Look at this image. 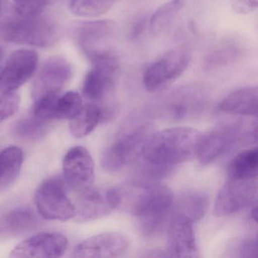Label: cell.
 Returning a JSON list of instances; mask_svg holds the SVG:
<instances>
[{
    "label": "cell",
    "mask_w": 258,
    "mask_h": 258,
    "mask_svg": "<svg viewBox=\"0 0 258 258\" xmlns=\"http://www.w3.org/2000/svg\"><path fill=\"white\" fill-rule=\"evenodd\" d=\"M202 134L190 127H173L152 133L137 156V168L152 180L166 177L196 153Z\"/></svg>",
    "instance_id": "cell-1"
},
{
    "label": "cell",
    "mask_w": 258,
    "mask_h": 258,
    "mask_svg": "<svg viewBox=\"0 0 258 258\" xmlns=\"http://www.w3.org/2000/svg\"><path fill=\"white\" fill-rule=\"evenodd\" d=\"M116 189L117 208L134 216L145 235L154 236L161 232L174 202L173 191L168 186L156 182L139 180L125 186L116 187Z\"/></svg>",
    "instance_id": "cell-2"
},
{
    "label": "cell",
    "mask_w": 258,
    "mask_h": 258,
    "mask_svg": "<svg viewBox=\"0 0 258 258\" xmlns=\"http://www.w3.org/2000/svg\"><path fill=\"white\" fill-rule=\"evenodd\" d=\"M146 117L141 118L140 114L132 116L115 140L104 151L101 163L105 171H118L137 158L145 140L152 133V124Z\"/></svg>",
    "instance_id": "cell-3"
},
{
    "label": "cell",
    "mask_w": 258,
    "mask_h": 258,
    "mask_svg": "<svg viewBox=\"0 0 258 258\" xmlns=\"http://www.w3.org/2000/svg\"><path fill=\"white\" fill-rule=\"evenodd\" d=\"M246 139L256 142V123L247 128L239 120L222 122L201 137L196 154L199 162L207 165Z\"/></svg>",
    "instance_id": "cell-4"
},
{
    "label": "cell",
    "mask_w": 258,
    "mask_h": 258,
    "mask_svg": "<svg viewBox=\"0 0 258 258\" xmlns=\"http://www.w3.org/2000/svg\"><path fill=\"white\" fill-rule=\"evenodd\" d=\"M0 36L9 43L49 48L57 41L58 31L51 21L40 15L23 16L18 13L1 29Z\"/></svg>",
    "instance_id": "cell-5"
},
{
    "label": "cell",
    "mask_w": 258,
    "mask_h": 258,
    "mask_svg": "<svg viewBox=\"0 0 258 258\" xmlns=\"http://www.w3.org/2000/svg\"><path fill=\"white\" fill-rule=\"evenodd\" d=\"M117 29V23L112 20L80 22L75 26L74 39L92 64H98L116 56L108 43Z\"/></svg>",
    "instance_id": "cell-6"
},
{
    "label": "cell",
    "mask_w": 258,
    "mask_h": 258,
    "mask_svg": "<svg viewBox=\"0 0 258 258\" xmlns=\"http://www.w3.org/2000/svg\"><path fill=\"white\" fill-rule=\"evenodd\" d=\"M34 202L39 214L46 220L66 221L76 216V208L61 178L55 176L43 181L36 191Z\"/></svg>",
    "instance_id": "cell-7"
},
{
    "label": "cell",
    "mask_w": 258,
    "mask_h": 258,
    "mask_svg": "<svg viewBox=\"0 0 258 258\" xmlns=\"http://www.w3.org/2000/svg\"><path fill=\"white\" fill-rule=\"evenodd\" d=\"M191 55L184 47L170 49L145 71L143 84L148 92L155 93L168 87L186 70Z\"/></svg>",
    "instance_id": "cell-8"
},
{
    "label": "cell",
    "mask_w": 258,
    "mask_h": 258,
    "mask_svg": "<svg viewBox=\"0 0 258 258\" xmlns=\"http://www.w3.org/2000/svg\"><path fill=\"white\" fill-rule=\"evenodd\" d=\"M119 62L94 64L87 72L83 83V94L90 103L102 108L107 120L114 118L116 108L109 102L113 90Z\"/></svg>",
    "instance_id": "cell-9"
},
{
    "label": "cell",
    "mask_w": 258,
    "mask_h": 258,
    "mask_svg": "<svg viewBox=\"0 0 258 258\" xmlns=\"http://www.w3.org/2000/svg\"><path fill=\"white\" fill-rule=\"evenodd\" d=\"M208 101V92L199 86H186L164 98L158 114L167 120L180 121L192 118L202 112Z\"/></svg>",
    "instance_id": "cell-10"
},
{
    "label": "cell",
    "mask_w": 258,
    "mask_h": 258,
    "mask_svg": "<svg viewBox=\"0 0 258 258\" xmlns=\"http://www.w3.org/2000/svg\"><path fill=\"white\" fill-rule=\"evenodd\" d=\"M73 75L70 63L61 56L51 57L46 60L32 87L34 102L59 96Z\"/></svg>",
    "instance_id": "cell-11"
},
{
    "label": "cell",
    "mask_w": 258,
    "mask_h": 258,
    "mask_svg": "<svg viewBox=\"0 0 258 258\" xmlns=\"http://www.w3.org/2000/svg\"><path fill=\"white\" fill-rule=\"evenodd\" d=\"M256 179L229 178L217 195L214 214L218 217L230 215L247 208L256 202Z\"/></svg>",
    "instance_id": "cell-12"
},
{
    "label": "cell",
    "mask_w": 258,
    "mask_h": 258,
    "mask_svg": "<svg viewBox=\"0 0 258 258\" xmlns=\"http://www.w3.org/2000/svg\"><path fill=\"white\" fill-rule=\"evenodd\" d=\"M75 218L78 221L88 222L108 215L117 209V194L115 187L102 189L87 186L79 190Z\"/></svg>",
    "instance_id": "cell-13"
},
{
    "label": "cell",
    "mask_w": 258,
    "mask_h": 258,
    "mask_svg": "<svg viewBox=\"0 0 258 258\" xmlns=\"http://www.w3.org/2000/svg\"><path fill=\"white\" fill-rule=\"evenodd\" d=\"M38 64V55L34 50L19 49L13 52L0 72V90L13 92L31 79Z\"/></svg>",
    "instance_id": "cell-14"
},
{
    "label": "cell",
    "mask_w": 258,
    "mask_h": 258,
    "mask_svg": "<svg viewBox=\"0 0 258 258\" xmlns=\"http://www.w3.org/2000/svg\"><path fill=\"white\" fill-rule=\"evenodd\" d=\"M67 238L57 232L37 234L19 243L10 253L11 257L58 258L66 253Z\"/></svg>",
    "instance_id": "cell-15"
},
{
    "label": "cell",
    "mask_w": 258,
    "mask_h": 258,
    "mask_svg": "<svg viewBox=\"0 0 258 258\" xmlns=\"http://www.w3.org/2000/svg\"><path fill=\"white\" fill-rule=\"evenodd\" d=\"M129 241L123 234L105 232L98 234L81 241L72 252L73 257H118L124 254Z\"/></svg>",
    "instance_id": "cell-16"
},
{
    "label": "cell",
    "mask_w": 258,
    "mask_h": 258,
    "mask_svg": "<svg viewBox=\"0 0 258 258\" xmlns=\"http://www.w3.org/2000/svg\"><path fill=\"white\" fill-rule=\"evenodd\" d=\"M63 173L66 183L79 191L90 186L94 177L93 160L86 148H72L63 160Z\"/></svg>",
    "instance_id": "cell-17"
},
{
    "label": "cell",
    "mask_w": 258,
    "mask_h": 258,
    "mask_svg": "<svg viewBox=\"0 0 258 258\" xmlns=\"http://www.w3.org/2000/svg\"><path fill=\"white\" fill-rule=\"evenodd\" d=\"M194 223L188 219L173 214L168 229V247L170 257H196L197 244L195 235Z\"/></svg>",
    "instance_id": "cell-18"
},
{
    "label": "cell",
    "mask_w": 258,
    "mask_h": 258,
    "mask_svg": "<svg viewBox=\"0 0 258 258\" xmlns=\"http://www.w3.org/2000/svg\"><path fill=\"white\" fill-rule=\"evenodd\" d=\"M40 226V219L29 207H15L0 214V237L2 238L25 235Z\"/></svg>",
    "instance_id": "cell-19"
},
{
    "label": "cell",
    "mask_w": 258,
    "mask_h": 258,
    "mask_svg": "<svg viewBox=\"0 0 258 258\" xmlns=\"http://www.w3.org/2000/svg\"><path fill=\"white\" fill-rule=\"evenodd\" d=\"M258 90L256 87H242L229 93L219 105V109L228 114L257 115Z\"/></svg>",
    "instance_id": "cell-20"
},
{
    "label": "cell",
    "mask_w": 258,
    "mask_h": 258,
    "mask_svg": "<svg viewBox=\"0 0 258 258\" xmlns=\"http://www.w3.org/2000/svg\"><path fill=\"white\" fill-rule=\"evenodd\" d=\"M173 204V214L182 216L195 223L206 214L209 198L203 191H185Z\"/></svg>",
    "instance_id": "cell-21"
},
{
    "label": "cell",
    "mask_w": 258,
    "mask_h": 258,
    "mask_svg": "<svg viewBox=\"0 0 258 258\" xmlns=\"http://www.w3.org/2000/svg\"><path fill=\"white\" fill-rule=\"evenodd\" d=\"M244 49L238 42L228 40L216 46L209 51L203 61L205 70L221 69L238 61L243 55Z\"/></svg>",
    "instance_id": "cell-22"
},
{
    "label": "cell",
    "mask_w": 258,
    "mask_h": 258,
    "mask_svg": "<svg viewBox=\"0 0 258 258\" xmlns=\"http://www.w3.org/2000/svg\"><path fill=\"white\" fill-rule=\"evenodd\" d=\"M23 161V151L18 146H10L0 152V190L5 189L17 179Z\"/></svg>",
    "instance_id": "cell-23"
},
{
    "label": "cell",
    "mask_w": 258,
    "mask_h": 258,
    "mask_svg": "<svg viewBox=\"0 0 258 258\" xmlns=\"http://www.w3.org/2000/svg\"><path fill=\"white\" fill-rule=\"evenodd\" d=\"M100 123H103L100 107L90 102L71 120L69 130L73 137L82 138L91 134Z\"/></svg>",
    "instance_id": "cell-24"
},
{
    "label": "cell",
    "mask_w": 258,
    "mask_h": 258,
    "mask_svg": "<svg viewBox=\"0 0 258 258\" xmlns=\"http://www.w3.org/2000/svg\"><path fill=\"white\" fill-rule=\"evenodd\" d=\"M258 169L257 148L243 151L236 155L228 168L229 178L240 179H256Z\"/></svg>",
    "instance_id": "cell-25"
},
{
    "label": "cell",
    "mask_w": 258,
    "mask_h": 258,
    "mask_svg": "<svg viewBox=\"0 0 258 258\" xmlns=\"http://www.w3.org/2000/svg\"><path fill=\"white\" fill-rule=\"evenodd\" d=\"M185 0H169L160 7L149 21V30L152 36H158L164 32L180 13Z\"/></svg>",
    "instance_id": "cell-26"
},
{
    "label": "cell",
    "mask_w": 258,
    "mask_h": 258,
    "mask_svg": "<svg viewBox=\"0 0 258 258\" xmlns=\"http://www.w3.org/2000/svg\"><path fill=\"white\" fill-rule=\"evenodd\" d=\"M51 122L39 118L31 113L18 121L15 126V132L18 137L24 140H37L44 137Z\"/></svg>",
    "instance_id": "cell-27"
},
{
    "label": "cell",
    "mask_w": 258,
    "mask_h": 258,
    "mask_svg": "<svg viewBox=\"0 0 258 258\" xmlns=\"http://www.w3.org/2000/svg\"><path fill=\"white\" fill-rule=\"evenodd\" d=\"M83 100L79 93L69 91L58 96L54 103L52 117L55 119L72 120L82 109Z\"/></svg>",
    "instance_id": "cell-28"
},
{
    "label": "cell",
    "mask_w": 258,
    "mask_h": 258,
    "mask_svg": "<svg viewBox=\"0 0 258 258\" xmlns=\"http://www.w3.org/2000/svg\"><path fill=\"white\" fill-rule=\"evenodd\" d=\"M116 0H71L70 10L80 17H98L105 14Z\"/></svg>",
    "instance_id": "cell-29"
},
{
    "label": "cell",
    "mask_w": 258,
    "mask_h": 258,
    "mask_svg": "<svg viewBox=\"0 0 258 258\" xmlns=\"http://www.w3.org/2000/svg\"><path fill=\"white\" fill-rule=\"evenodd\" d=\"M20 105V98L16 92H4L0 96V123L14 115Z\"/></svg>",
    "instance_id": "cell-30"
},
{
    "label": "cell",
    "mask_w": 258,
    "mask_h": 258,
    "mask_svg": "<svg viewBox=\"0 0 258 258\" xmlns=\"http://www.w3.org/2000/svg\"><path fill=\"white\" fill-rule=\"evenodd\" d=\"M51 0H13V5L19 14L23 16H35L41 15Z\"/></svg>",
    "instance_id": "cell-31"
},
{
    "label": "cell",
    "mask_w": 258,
    "mask_h": 258,
    "mask_svg": "<svg viewBox=\"0 0 258 258\" xmlns=\"http://www.w3.org/2000/svg\"><path fill=\"white\" fill-rule=\"evenodd\" d=\"M238 256L244 258L256 257L257 254V238H247L238 246Z\"/></svg>",
    "instance_id": "cell-32"
},
{
    "label": "cell",
    "mask_w": 258,
    "mask_h": 258,
    "mask_svg": "<svg viewBox=\"0 0 258 258\" xmlns=\"http://www.w3.org/2000/svg\"><path fill=\"white\" fill-rule=\"evenodd\" d=\"M17 14L18 11L13 4L7 0H0V31Z\"/></svg>",
    "instance_id": "cell-33"
},
{
    "label": "cell",
    "mask_w": 258,
    "mask_h": 258,
    "mask_svg": "<svg viewBox=\"0 0 258 258\" xmlns=\"http://www.w3.org/2000/svg\"><path fill=\"white\" fill-rule=\"evenodd\" d=\"M258 0H230L231 7L237 14L247 15L257 8Z\"/></svg>",
    "instance_id": "cell-34"
},
{
    "label": "cell",
    "mask_w": 258,
    "mask_h": 258,
    "mask_svg": "<svg viewBox=\"0 0 258 258\" xmlns=\"http://www.w3.org/2000/svg\"><path fill=\"white\" fill-rule=\"evenodd\" d=\"M148 19L146 16H140L136 19L133 23L131 30V38L132 40H137L143 34L147 25Z\"/></svg>",
    "instance_id": "cell-35"
},
{
    "label": "cell",
    "mask_w": 258,
    "mask_h": 258,
    "mask_svg": "<svg viewBox=\"0 0 258 258\" xmlns=\"http://www.w3.org/2000/svg\"><path fill=\"white\" fill-rule=\"evenodd\" d=\"M146 253H147L143 255V256H146V257H170V255L167 250L155 249V250H150Z\"/></svg>",
    "instance_id": "cell-36"
},
{
    "label": "cell",
    "mask_w": 258,
    "mask_h": 258,
    "mask_svg": "<svg viewBox=\"0 0 258 258\" xmlns=\"http://www.w3.org/2000/svg\"><path fill=\"white\" fill-rule=\"evenodd\" d=\"M4 50L3 49L2 46H0V72L2 70L3 68V61H4Z\"/></svg>",
    "instance_id": "cell-37"
},
{
    "label": "cell",
    "mask_w": 258,
    "mask_h": 258,
    "mask_svg": "<svg viewBox=\"0 0 258 258\" xmlns=\"http://www.w3.org/2000/svg\"><path fill=\"white\" fill-rule=\"evenodd\" d=\"M52 1V3L55 2V1H57V0H51Z\"/></svg>",
    "instance_id": "cell-38"
}]
</instances>
